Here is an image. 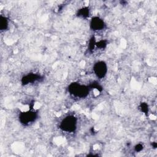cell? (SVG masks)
<instances>
[{"instance_id": "cell-12", "label": "cell", "mask_w": 157, "mask_h": 157, "mask_svg": "<svg viewBox=\"0 0 157 157\" xmlns=\"http://www.w3.org/2000/svg\"><path fill=\"white\" fill-rule=\"evenodd\" d=\"M89 87H90V89H96L98 90L100 92L102 91V90L101 86L99 84H98V83H93V84H92V85H90L89 86Z\"/></svg>"}, {"instance_id": "cell-5", "label": "cell", "mask_w": 157, "mask_h": 157, "mask_svg": "<svg viewBox=\"0 0 157 157\" xmlns=\"http://www.w3.org/2000/svg\"><path fill=\"white\" fill-rule=\"evenodd\" d=\"M42 78L41 75L34 74V73H30L27 75H25L22 78V84L23 85H27L29 84H33L37 81H41Z\"/></svg>"}, {"instance_id": "cell-11", "label": "cell", "mask_w": 157, "mask_h": 157, "mask_svg": "<svg viewBox=\"0 0 157 157\" xmlns=\"http://www.w3.org/2000/svg\"><path fill=\"white\" fill-rule=\"evenodd\" d=\"M107 46V41L105 40H101L96 43V47L100 49L105 48Z\"/></svg>"}, {"instance_id": "cell-7", "label": "cell", "mask_w": 157, "mask_h": 157, "mask_svg": "<svg viewBox=\"0 0 157 157\" xmlns=\"http://www.w3.org/2000/svg\"><path fill=\"white\" fill-rule=\"evenodd\" d=\"M9 27V19L5 16L0 17V30L2 32L8 30Z\"/></svg>"}, {"instance_id": "cell-8", "label": "cell", "mask_w": 157, "mask_h": 157, "mask_svg": "<svg viewBox=\"0 0 157 157\" xmlns=\"http://www.w3.org/2000/svg\"><path fill=\"white\" fill-rule=\"evenodd\" d=\"M90 15V9L89 7H84L78 9L77 13V15L82 18H87Z\"/></svg>"}, {"instance_id": "cell-6", "label": "cell", "mask_w": 157, "mask_h": 157, "mask_svg": "<svg viewBox=\"0 0 157 157\" xmlns=\"http://www.w3.org/2000/svg\"><path fill=\"white\" fill-rule=\"evenodd\" d=\"M90 28L95 31H101L105 27V23L104 20L99 17H94L92 18L90 22Z\"/></svg>"}, {"instance_id": "cell-14", "label": "cell", "mask_w": 157, "mask_h": 157, "mask_svg": "<svg viewBox=\"0 0 157 157\" xmlns=\"http://www.w3.org/2000/svg\"><path fill=\"white\" fill-rule=\"evenodd\" d=\"M152 145H153V147L154 149H156V147H157V144H156V142H153V143H152Z\"/></svg>"}, {"instance_id": "cell-9", "label": "cell", "mask_w": 157, "mask_h": 157, "mask_svg": "<svg viewBox=\"0 0 157 157\" xmlns=\"http://www.w3.org/2000/svg\"><path fill=\"white\" fill-rule=\"evenodd\" d=\"M139 109L142 112L145 114L146 115H148L149 111V105L146 102L141 103L139 106Z\"/></svg>"}, {"instance_id": "cell-4", "label": "cell", "mask_w": 157, "mask_h": 157, "mask_svg": "<svg viewBox=\"0 0 157 157\" xmlns=\"http://www.w3.org/2000/svg\"><path fill=\"white\" fill-rule=\"evenodd\" d=\"M93 71L96 76L99 78H102L106 75L108 66L106 62L99 61L96 62L93 66Z\"/></svg>"}, {"instance_id": "cell-3", "label": "cell", "mask_w": 157, "mask_h": 157, "mask_svg": "<svg viewBox=\"0 0 157 157\" xmlns=\"http://www.w3.org/2000/svg\"><path fill=\"white\" fill-rule=\"evenodd\" d=\"M37 113L33 111H28L21 112L18 119L20 122L24 126H28L34 123L37 119Z\"/></svg>"}, {"instance_id": "cell-10", "label": "cell", "mask_w": 157, "mask_h": 157, "mask_svg": "<svg viewBox=\"0 0 157 157\" xmlns=\"http://www.w3.org/2000/svg\"><path fill=\"white\" fill-rule=\"evenodd\" d=\"M96 40H95V38L94 36L92 37L91 39H90V41H89V49L90 51L92 52L95 47H96Z\"/></svg>"}, {"instance_id": "cell-1", "label": "cell", "mask_w": 157, "mask_h": 157, "mask_svg": "<svg viewBox=\"0 0 157 157\" xmlns=\"http://www.w3.org/2000/svg\"><path fill=\"white\" fill-rule=\"evenodd\" d=\"M90 89L89 86L81 85L77 82L71 84L68 87V92L74 97L84 98H86L89 93Z\"/></svg>"}, {"instance_id": "cell-2", "label": "cell", "mask_w": 157, "mask_h": 157, "mask_svg": "<svg viewBox=\"0 0 157 157\" xmlns=\"http://www.w3.org/2000/svg\"><path fill=\"white\" fill-rule=\"evenodd\" d=\"M77 119L74 115H68L65 117L60 124V128L63 132L73 133L77 129Z\"/></svg>"}, {"instance_id": "cell-13", "label": "cell", "mask_w": 157, "mask_h": 157, "mask_svg": "<svg viewBox=\"0 0 157 157\" xmlns=\"http://www.w3.org/2000/svg\"><path fill=\"white\" fill-rule=\"evenodd\" d=\"M143 149H144V146L142 144H138L136 145L135 147V150L136 152H141L143 150Z\"/></svg>"}]
</instances>
